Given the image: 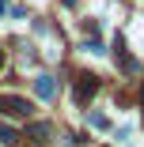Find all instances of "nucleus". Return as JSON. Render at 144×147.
<instances>
[{
  "label": "nucleus",
  "instance_id": "nucleus-1",
  "mask_svg": "<svg viewBox=\"0 0 144 147\" xmlns=\"http://www.w3.org/2000/svg\"><path fill=\"white\" fill-rule=\"evenodd\" d=\"M0 113H12V117H31L34 106L31 98H19V94H0Z\"/></svg>",
  "mask_w": 144,
  "mask_h": 147
},
{
  "label": "nucleus",
  "instance_id": "nucleus-2",
  "mask_svg": "<svg viewBox=\"0 0 144 147\" xmlns=\"http://www.w3.org/2000/svg\"><path fill=\"white\" fill-rule=\"evenodd\" d=\"M95 91H99V79L95 76H87V72H83V76H76V106H91V98H95Z\"/></svg>",
  "mask_w": 144,
  "mask_h": 147
},
{
  "label": "nucleus",
  "instance_id": "nucleus-3",
  "mask_svg": "<svg viewBox=\"0 0 144 147\" xmlns=\"http://www.w3.org/2000/svg\"><path fill=\"white\" fill-rule=\"evenodd\" d=\"M34 94H38V98H42V102H53V98H57V79H53V76H46V72H42V76H38V79H34Z\"/></svg>",
  "mask_w": 144,
  "mask_h": 147
},
{
  "label": "nucleus",
  "instance_id": "nucleus-4",
  "mask_svg": "<svg viewBox=\"0 0 144 147\" xmlns=\"http://www.w3.org/2000/svg\"><path fill=\"white\" fill-rule=\"evenodd\" d=\"M27 132H31V136H34L38 143H46V140H49V125H46V121H42V125L34 121V125H31V128H27Z\"/></svg>",
  "mask_w": 144,
  "mask_h": 147
},
{
  "label": "nucleus",
  "instance_id": "nucleus-5",
  "mask_svg": "<svg viewBox=\"0 0 144 147\" xmlns=\"http://www.w3.org/2000/svg\"><path fill=\"white\" fill-rule=\"evenodd\" d=\"M4 11H8V0H0V19H4Z\"/></svg>",
  "mask_w": 144,
  "mask_h": 147
},
{
  "label": "nucleus",
  "instance_id": "nucleus-6",
  "mask_svg": "<svg viewBox=\"0 0 144 147\" xmlns=\"http://www.w3.org/2000/svg\"><path fill=\"white\" fill-rule=\"evenodd\" d=\"M140 106H144V91H140Z\"/></svg>",
  "mask_w": 144,
  "mask_h": 147
},
{
  "label": "nucleus",
  "instance_id": "nucleus-7",
  "mask_svg": "<svg viewBox=\"0 0 144 147\" xmlns=\"http://www.w3.org/2000/svg\"><path fill=\"white\" fill-rule=\"evenodd\" d=\"M0 64H4V53H0Z\"/></svg>",
  "mask_w": 144,
  "mask_h": 147
}]
</instances>
